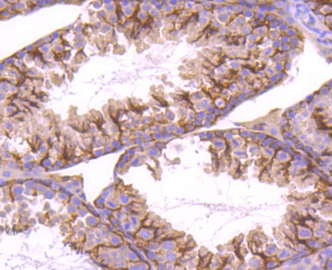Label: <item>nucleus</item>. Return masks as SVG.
Wrapping results in <instances>:
<instances>
[{
	"label": "nucleus",
	"instance_id": "nucleus-1",
	"mask_svg": "<svg viewBox=\"0 0 332 270\" xmlns=\"http://www.w3.org/2000/svg\"><path fill=\"white\" fill-rule=\"evenodd\" d=\"M128 219L129 222L136 230H137L139 228L140 226V221L137 217L135 215H130L128 217Z\"/></svg>",
	"mask_w": 332,
	"mask_h": 270
},
{
	"label": "nucleus",
	"instance_id": "nucleus-3",
	"mask_svg": "<svg viewBox=\"0 0 332 270\" xmlns=\"http://www.w3.org/2000/svg\"><path fill=\"white\" fill-rule=\"evenodd\" d=\"M139 235L141 238L143 239H148L151 236V234L150 232H148L146 230H141L139 232Z\"/></svg>",
	"mask_w": 332,
	"mask_h": 270
},
{
	"label": "nucleus",
	"instance_id": "nucleus-2",
	"mask_svg": "<svg viewBox=\"0 0 332 270\" xmlns=\"http://www.w3.org/2000/svg\"><path fill=\"white\" fill-rule=\"evenodd\" d=\"M123 227L124 228V230H125L126 232H134L136 231V229L133 227V225L131 224V223L129 222V221H126L125 220V221H123Z\"/></svg>",
	"mask_w": 332,
	"mask_h": 270
}]
</instances>
